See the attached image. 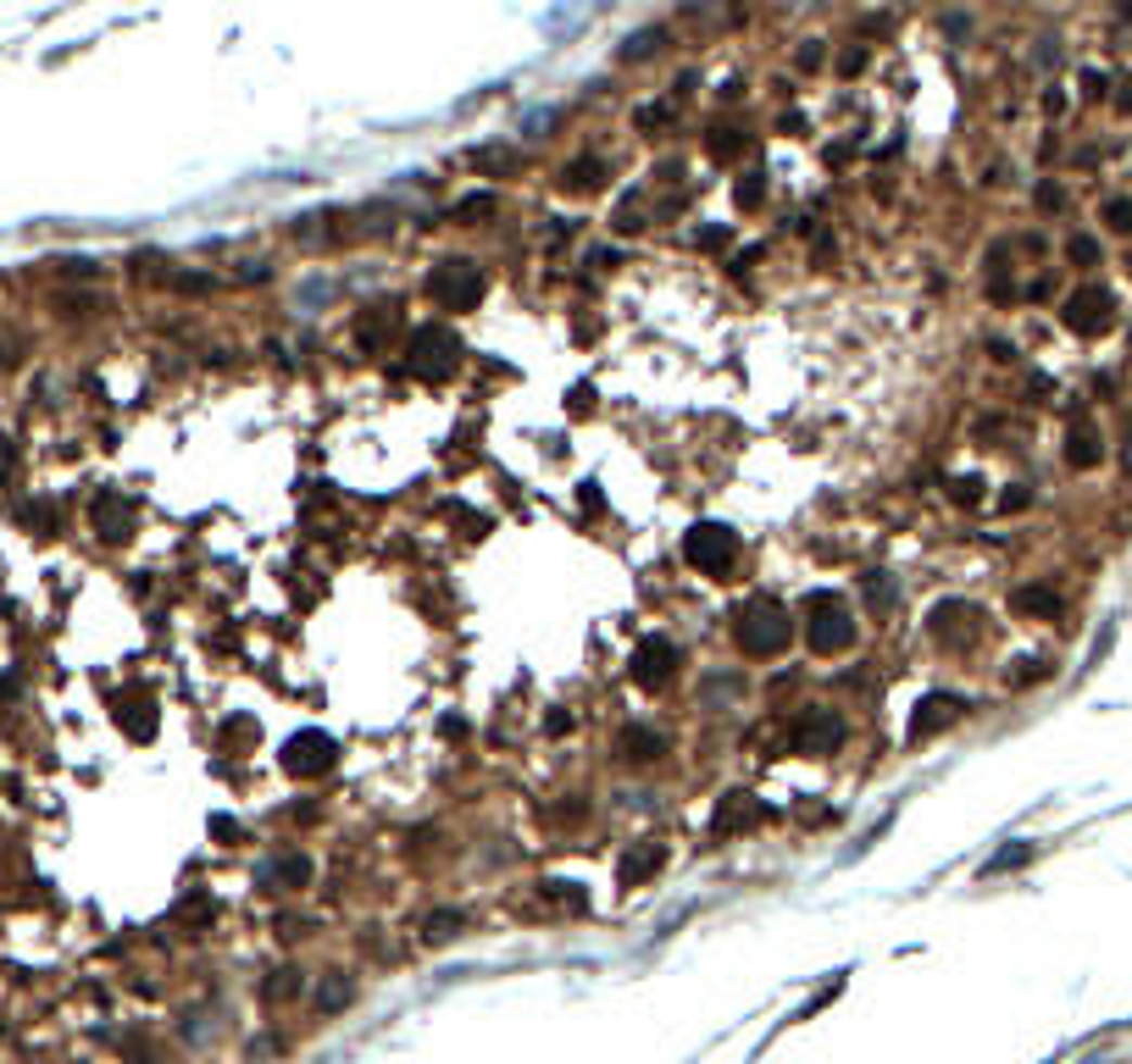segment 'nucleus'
I'll return each mask as SVG.
<instances>
[{"mask_svg": "<svg viewBox=\"0 0 1132 1064\" xmlns=\"http://www.w3.org/2000/svg\"><path fill=\"white\" fill-rule=\"evenodd\" d=\"M733 638H738V649H744V654L772 660V654H783V649H788L794 621H788V610H783L777 599H744V605H738V615H733Z\"/></svg>", "mask_w": 1132, "mask_h": 1064, "instance_id": "f257e3e1", "label": "nucleus"}, {"mask_svg": "<svg viewBox=\"0 0 1132 1064\" xmlns=\"http://www.w3.org/2000/svg\"><path fill=\"white\" fill-rule=\"evenodd\" d=\"M455 361H461V345H455L450 327H434L428 322V327H416L406 338V372L422 377V382H445L455 372Z\"/></svg>", "mask_w": 1132, "mask_h": 1064, "instance_id": "f03ea898", "label": "nucleus"}, {"mask_svg": "<svg viewBox=\"0 0 1132 1064\" xmlns=\"http://www.w3.org/2000/svg\"><path fill=\"white\" fill-rule=\"evenodd\" d=\"M806 638L816 654H844L856 644V615H849L833 594H811L806 599Z\"/></svg>", "mask_w": 1132, "mask_h": 1064, "instance_id": "7ed1b4c3", "label": "nucleus"}, {"mask_svg": "<svg viewBox=\"0 0 1132 1064\" xmlns=\"http://www.w3.org/2000/svg\"><path fill=\"white\" fill-rule=\"evenodd\" d=\"M683 555H689V566L705 571V576H728V571L738 566V532L722 527V521H699L689 539H683Z\"/></svg>", "mask_w": 1132, "mask_h": 1064, "instance_id": "20e7f679", "label": "nucleus"}, {"mask_svg": "<svg viewBox=\"0 0 1132 1064\" xmlns=\"http://www.w3.org/2000/svg\"><path fill=\"white\" fill-rule=\"evenodd\" d=\"M428 300L439 311H472L484 300V272L472 267V261H439L428 272Z\"/></svg>", "mask_w": 1132, "mask_h": 1064, "instance_id": "39448f33", "label": "nucleus"}, {"mask_svg": "<svg viewBox=\"0 0 1132 1064\" xmlns=\"http://www.w3.org/2000/svg\"><path fill=\"white\" fill-rule=\"evenodd\" d=\"M1060 322H1066L1071 333H1082V338L1105 333V327L1116 322V300H1110V288H1099V283L1077 288V295L1066 300V311H1060Z\"/></svg>", "mask_w": 1132, "mask_h": 1064, "instance_id": "423d86ee", "label": "nucleus"}, {"mask_svg": "<svg viewBox=\"0 0 1132 1064\" xmlns=\"http://www.w3.org/2000/svg\"><path fill=\"white\" fill-rule=\"evenodd\" d=\"M788 738H794L799 754H833V749L844 743V721H838L833 710L811 704V710H799V721H794Z\"/></svg>", "mask_w": 1132, "mask_h": 1064, "instance_id": "0eeeda50", "label": "nucleus"}, {"mask_svg": "<svg viewBox=\"0 0 1132 1064\" xmlns=\"http://www.w3.org/2000/svg\"><path fill=\"white\" fill-rule=\"evenodd\" d=\"M334 760H339V743L327 732H300V738H290V749H283V765H290L295 777H322V770H334Z\"/></svg>", "mask_w": 1132, "mask_h": 1064, "instance_id": "6e6552de", "label": "nucleus"}, {"mask_svg": "<svg viewBox=\"0 0 1132 1064\" xmlns=\"http://www.w3.org/2000/svg\"><path fill=\"white\" fill-rule=\"evenodd\" d=\"M672 671H678V644H667V638H644V644L633 649V683H639V688H667Z\"/></svg>", "mask_w": 1132, "mask_h": 1064, "instance_id": "1a4fd4ad", "label": "nucleus"}, {"mask_svg": "<svg viewBox=\"0 0 1132 1064\" xmlns=\"http://www.w3.org/2000/svg\"><path fill=\"white\" fill-rule=\"evenodd\" d=\"M961 699L955 693H927L922 704H916V715H911V738L922 743V738H932V732H943V727H955L961 721Z\"/></svg>", "mask_w": 1132, "mask_h": 1064, "instance_id": "9d476101", "label": "nucleus"}, {"mask_svg": "<svg viewBox=\"0 0 1132 1064\" xmlns=\"http://www.w3.org/2000/svg\"><path fill=\"white\" fill-rule=\"evenodd\" d=\"M89 521H94V532H101L106 544H123L128 527H133V510H128L123 494H101V499L89 505Z\"/></svg>", "mask_w": 1132, "mask_h": 1064, "instance_id": "9b49d317", "label": "nucleus"}, {"mask_svg": "<svg viewBox=\"0 0 1132 1064\" xmlns=\"http://www.w3.org/2000/svg\"><path fill=\"white\" fill-rule=\"evenodd\" d=\"M395 327H400V306H395V300H389V306H366V311L356 316V345H361V350H384Z\"/></svg>", "mask_w": 1132, "mask_h": 1064, "instance_id": "f8f14e48", "label": "nucleus"}, {"mask_svg": "<svg viewBox=\"0 0 1132 1064\" xmlns=\"http://www.w3.org/2000/svg\"><path fill=\"white\" fill-rule=\"evenodd\" d=\"M261 882L267 887H278V893H295V887H306L311 882V859L295 848V854H278V859H267L261 865Z\"/></svg>", "mask_w": 1132, "mask_h": 1064, "instance_id": "ddd939ff", "label": "nucleus"}, {"mask_svg": "<svg viewBox=\"0 0 1132 1064\" xmlns=\"http://www.w3.org/2000/svg\"><path fill=\"white\" fill-rule=\"evenodd\" d=\"M767 809L755 804L749 793H722V804H717V820H711V832L717 838H728V832H744V827H755Z\"/></svg>", "mask_w": 1132, "mask_h": 1064, "instance_id": "4468645a", "label": "nucleus"}, {"mask_svg": "<svg viewBox=\"0 0 1132 1064\" xmlns=\"http://www.w3.org/2000/svg\"><path fill=\"white\" fill-rule=\"evenodd\" d=\"M1099 460H1105V439H1099V427L1071 421V432H1066V466L1089 471V466H1099Z\"/></svg>", "mask_w": 1132, "mask_h": 1064, "instance_id": "2eb2a0df", "label": "nucleus"}, {"mask_svg": "<svg viewBox=\"0 0 1132 1064\" xmlns=\"http://www.w3.org/2000/svg\"><path fill=\"white\" fill-rule=\"evenodd\" d=\"M617 754L633 760V765H644V760H660V754H667V738H660L655 727H644V721H633V727L617 732Z\"/></svg>", "mask_w": 1132, "mask_h": 1064, "instance_id": "dca6fc26", "label": "nucleus"}, {"mask_svg": "<svg viewBox=\"0 0 1132 1064\" xmlns=\"http://www.w3.org/2000/svg\"><path fill=\"white\" fill-rule=\"evenodd\" d=\"M649 870H660V848L655 843H639L633 854H622V865H617V877H622V887H639Z\"/></svg>", "mask_w": 1132, "mask_h": 1064, "instance_id": "f3484780", "label": "nucleus"}, {"mask_svg": "<svg viewBox=\"0 0 1132 1064\" xmlns=\"http://www.w3.org/2000/svg\"><path fill=\"white\" fill-rule=\"evenodd\" d=\"M1016 610H1027V615H1060V594L1055 588H1044V583H1027V588H1016V599H1011Z\"/></svg>", "mask_w": 1132, "mask_h": 1064, "instance_id": "a211bd4d", "label": "nucleus"}, {"mask_svg": "<svg viewBox=\"0 0 1132 1064\" xmlns=\"http://www.w3.org/2000/svg\"><path fill=\"white\" fill-rule=\"evenodd\" d=\"M705 151H711L717 161H733V156L749 151V133L744 128H711V133H705Z\"/></svg>", "mask_w": 1132, "mask_h": 1064, "instance_id": "6ab92c4d", "label": "nucleus"}, {"mask_svg": "<svg viewBox=\"0 0 1132 1064\" xmlns=\"http://www.w3.org/2000/svg\"><path fill=\"white\" fill-rule=\"evenodd\" d=\"M600 178H605V161H600V156H578L573 167L561 172L566 189H600Z\"/></svg>", "mask_w": 1132, "mask_h": 1064, "instance_id": "aec40b11", "label": "nucleus"}, {"mask_svg": "<svg viewBox=\"0 0 1132 1064\" xmlns=\"http://www.w3.org/2000/svg\"><path fill=\"white\" fill-rule=\"evenodd\" d=\"M455 932H461V914L455 909H434L428 921H422V937H428V943H450Z\"/></svg>", "mask_w": 1132, "mask_h": 1064, "instance_id": "412c9836", "label": "nucleus"}, {"mask_svg": "<svg viewBox=\"0 0 1132 1064\" xmlns=\"http://www.w3.org/2000/svg\"><path fill=\"white\" fill-rule=\"evenodd\" d=\"M350 998H356V987H350L345 976H327V982H322V992H317V1009H322V1014H334V1009H345Z\"/></svg>", "mask_w": 1132, "mask_h": 1064, "instance_id": "4be33fe9", "label": "nucleus"}, {"mask_svg": "<svg viewBox=\"0 0 1132 1064\" xmlns=\"http://www.w3.org/2000/svg\"><path fill=\"white\" fill-rule=\"evenodd\" d=\"M123 727H128L133 738H151V732H156V710H151V704H139V699H133V704H123Z\"/></svg>", "mask_w": 1132, "mask_h": 1064, "instance_id": "5701e85b", "label": "nucleus"}, {"mask_svg": "<svg viewBox=\"0 0 1132 1064\" xmlns=\"http://www.w3.org/2000/svg\"><path fill=\"white\" fill-rule=\"evenodd\" d=\"M300 992V971H272V982H261V998L267 1003H283V998H295Z\"/></svg>", "mask_w": 1132, "mask_h": 1064, "instance_id": "b1692460", "label": "nucleus"}, {"mask_svg": "<svg viewBox=\"0 0 1132 1064\" xmlns=\"http://www.w3.org/2000/svg\"><path fill=\"white\" fill-rule=\"evenodd\" d=\"M761 200H767V178H761V172H744V178H738V206L755 211Z\"/></svg>", "mask_w": 1132, "mask_h": 1064, "instance_id": "393cba45", "label": "nucleus"}, {"mask_svg": "<svg viewBox=\"0 0 1132 1064\" xmlns=\"http://www.w3.org/2000/svg\"><path fill=\"white\" fill-rule=\"evenodd\" d=\"M610 222H617L622 233H639V228H644V195H628V200L617 206V217H610Z\"/></svg>", "mask_w": 1132, "mask_h": 1064, "instance_id": "a878e982", "label": "nucleus"}, {"mask_svg": "<svg viewBox=\"0 0 1132 1064\" xmlns=\"http://www.w3.org/2000/svg\"><path fill=\"white\" fill-rule=\"evenodd\" d=\"M455 217H461V222H478V217H494V195H466V200L455 206Z\"/></svg>", "mask_w": 1132, "mask_h": 1064, "instance_id": "bb28decb", "label": "nucleus"}, {"mask_svg": "<svg viewBox=\"0 0 1132 1064\" xmlns=\"http://www.w3.org/2000/svg\"><path fill=\"white\" fill-rule=\"evenodd\" d=\"M1066 256H1071L1077 267H1094V261H1099V245H1094V238H1089V233H1077V238H1071V245H1066Z\"/></svg>", "mask_w": 1132, "mask_h": 1064, "instance_id": "cd10ccee", "label": "nucleus"}, {"mask_svg": "<svg viewBox=\"0 0 1132 1064\" xmlns=\"http://www.w3.org/2000/svg\"><path fill=\"white\" fill-rule=\"evenodd\" d=\"M649 51H660V28H655V34H633L628 51H622V62H639V56H649Z\"/></svg>", "mask_w": 1132, "mask_h": 1064, "instance_id": "c85d7f7f", "label": "nucleus"}, {"mask_svg": "<svg viewBox=\"0 0 1132 1064\" xmlns=\"http://www.w3.org/2000/svg\"><path fill=\"white\" fill-rule=\"evenodd\" d=\"M1032 859V848L1021 843V848H1000L994 859H988V877H994V870H1011V865H1027Z\"/></svg>", "mask_w": 1132, "mask_h": 1064, "instance_id": "c756f323", "label": "nucleus"}, {"mask_svg": "<svg viewBox=\"0 0 1132 1064\" xmlns=\"http://www.w3.org/2000/svg\"><path fill=\"white\" fill-rule=\"evenodd\" d=\"M511 161H516L511 151H478V156H472V167H478V172H505Z\"/></svg>", "mask_w": 1132, "mask_h": 1064, "instance_id": "7c9ffc66", "label": "nucleus"}, {"mask_svg": "<svg viewBox=\"0 0 1132 1064\" xmlns=\"http://www.w3.org/2000/svg\"><path fill=\"white\" fill-rule=\"evenodd\" d=\"M1105 222L1116 228V233H1132V200H1110L1105 206Z\"/></svg>", "mask_w": 1132, "mask_h": 1064, "instance_id": "2f4dec72", "label": "nucleus"}, {"mask_svg": "<svg viewBox=\"0 0 1132 1064\" xmlns=\"http://www.w3.org/2000/svg\"><path fill=\"white\" fill-rule=\"evenodd\" d=\"M728 245V228H705L699 233V250H722Z\"/></svg>", "mask_w": 1132, "mask_h": 1064, "instance_id": "473e14b6", "label": "nucleus"}, {"mask_svg": "<svg viewBox=\"0 0 1132 1064\" xmlns=\"http://www.w3.org/2000/svg\"><path fill=\"white\" fill-rule=\"evenodd\" d=\"M211 832H217L222 843H233V838H240V827H233V820H228V815H217V820H211Z\"/></svg>", "mask_w": 1132, "mask_h": 1064, "instance_id": "72a5a7b5", "label": "nucleus"}, {"mask_svg": "<svg viewBox=\"0 0 1132 1064\" xmlns=\"http://www.w3.org/2000/svg\"><path fill=\"white\" fill-rule=\"evenodd\" d=\"M950 494H955L961 505H972V499H977V482H972V477H961V482H955V489H950Z\"/></svg>", "mask_w": 1132, "mask_h": 1064, "instance_id": "f704fd0d", "label": "nucleus"}, {"mask_svg": "<svg viewBox=\"0 0 1132 1064\" xmlns=\"http://www.w3.org/2000/svg\"><path fill=\"white\" fill-rule=\"evenodd\" d=\"M1000 505H1005V510H1021V505H1027V489H1011V494H1005Z\"/></svg>", "mask_w": 1132, "mask_h": 1064, "instance_id": "c9c22d12", "label": "nucleus"}, {"mask_svg": "<svg viewBox=\"0 0 1132 1064\" xmlns=\"http://www.w3.org/2000/svg\"><path fill=\"white\" fill-rule=\"evenodd\" d=\"M1121 471H1132V439H1127V450H1121Z\"/></svg>", "mask_w": 1132, "mask_h": 1064, "instance_id": "e433bc0d", "label": "nucleus"}]
</instances>
